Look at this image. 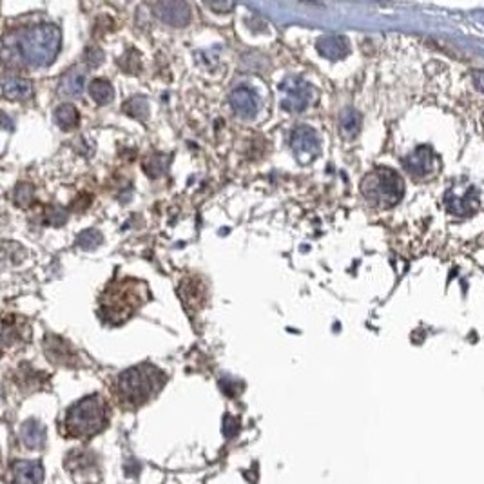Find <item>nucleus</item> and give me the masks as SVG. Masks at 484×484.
Instances as JSON below:
<instances>
[{"mask_svg":"<svg viewBox=\"0 0 484 484\" xmlns=\"http://www.w3.org/2000/svg\"><path fill=\"white\" fill-rule=\"evenodd\" d=\"M2 93L8 98L13 100H28L33 93V86L31 82L24 80V78H17V76H6L2 82Z\"/></svg>","mask_w":484,"mask_h":484,"instance_id":"nucleus-15","label":"nucleus"},{"mask_svg":"<svg viewBox=\"0 0 484 484\" xmlns=\"http://www.w3.org/2000/svg\"><path fill=\"white\" fill-rule=\"evenodd\" d=\"M163 374L151 365L129 368L118 377V390L127 403L140 404L151 399L163 385Z\"/></svg>","mask_w":484,"mask_h":484,"instance_id":"nucleus-4","label":"nucleus"},{"mask_svg":"<svg viewBox=\"0 0 484 484\" xmlns=\"http://www.w3.org/2000/svg\"><path fill=\"white\" fill-rule=\"evenodd\" d=\"M13 199L19 207L29 205L31 204V199H33V187L29 186V183H19L13 192Z\"/></svg>","mask_w":484,"mask_h":484,"instance_id":"nucleus-24","label":"nucleus"},{"mask_svg":"<svg viewBox=\"0 0 484 484\" xmlns=\"http://www.w3.org/2000/svg\"><path fill=\"white\" fill-rule=\"evenodd\" d=\"M86 62H87V66H91V67L100 66V64L104 62V53H102V49H98V48L86 49Z\"/></svg>","mask_w":484,"mask_h":484,"instance_id":"nucleus-25","label":"nucleus"},{"mask_svg":"<svg viewBox=\"0 0 484 484\" xmlns=\"http://www.w3.org/2000/svg\"><path fill=\"white\" fill-rule=\"evenodd\" d=\"M403 165L413 180L430 181L441 171V158L430 145H419L404 158Z\"/></svg>","mask_w":484,"mask_h":484,"instance_id":"nucleus-7","label":"nucleus"},{"mask_svg":"<svg viewBox=\"0 0 484 484\" xmlns=\"http://www.w3.org/2000/svg\"><path fill=\"white\" fill-rule=\"evenodd\" d=\"M167 167H169V156L161 154V152H154L143 161V171L147 172L151 178H158V176L163 174L167 171Z\"/></svg>","mask_w":484,"mask_h":484,"instance_id":"nucleus-21","label":"nucleus"},{"mask_svg":"<svg viewBox=\"0 0 484 484\" xmlns=\"http://www.w3.org/2000/svg\"><path fill=\"white\" fill-rule=\"evenodd\" d=\"M107 413H105V403L100 395H89L71 406L67 412V430L73 436L86 437L100 432L105 424Z\"/></svg>","mask_w":484,"mask_h":484,"instance_id":"nucleus-5","label":"nucleus"},{"mask_svg":"<svg viewBox=\"0 0 484 484\" xmlns=\"http://www.w3.org/2000/svg\"><path fill=\"white\" fill-rule=\"evenodd\" d=\"M55 122L60 129L64 131H69V129L76 127L78 122H80V116H78V111L73 104H62L58 105L55 109Z\"/></svg>","mask_w":484,"mask_h":484,"instance_id":"nucleus-18","label":"nucleus"},{"mask_svg":"<svg viewBox=\"0 0 484 484\" xmlns=\"http://www.w3.org/2000/svg\"><path fill=\"white\" fill-rule=\"evenodd\" d=\"M290 149L301 165H309L321 152V140L312 127L298 125L290 134Z\"/></svg>","mask_w":484,"mask_h":484,"instance_id":"nucleus-9","label":"nucleus"},{"mask_svg":"<svg viewBox=\"0 0 484 484\" xmlns=\"http://www.w3.org/2000/svg\"><path fill=\"white\" fill-rule=\"evenodd\" d=\"M228 100H231V107L240 118L252 120L256 118L258 113H260L261 98L256 89H252L251 86L234 87Z\"/></svg>","mask_w":484,"mask_h":484,"instance_id":"nucleus-10","label":"nucleus"},{"mask_svg":"<svg viewBox=\"0 0 484 484\" xmlns=\"http://www.w3.org/2000/svg\"><path fill=\"white\" fill-rule=\"evenodd\" d=\"M13 479L17 484H42V466L35 460H19L13 466Z\"/></svg>","mask_w":484,"mask_h":484,"instance_id":"nucleus-14","label":"nucleus"},{"mask_svg":"<svg viewBox=\"0 0 484 484\" xmlns=\"http://www.w3.org/2000/svg\"><path fill=\"white\" fill-rule=\"evenodd\" d=\"M145 294L147 287L142 285L140 281H114L113 285L105 289L104 296L100 299L104 318L111 323H124L142 307Z\"/></svg>","mask_w":484,"mask_h":484,"instance_id":"nucleus-2","label":"nucleus"},{"mask_svg":"<svg viewBox=\"0 0 484 484\" xmlns=\"http://www.w3.org/2000/svg\"><path fill=\"white\" fill-rule=\"evenodd\" d=\"M474 84H475V87L481 91V93H484V71H475L474 73Z\"/></svg>","mask_w":484,"mask_h":484,"instance_id":"nucleus-27","label":"nucleus"},{"mask_svg":"<svg viewBox=\"0 0 484 484\" xmlns=\"http://www.w3.org/2000/svg\"><path fill=\"white\" fill-rule=\"evenodd\" d=\"M60 87V93L67 96H80L86 89V75L80 71V69H73V71H67L62 76V80L58 84Z\"/></svg>","mask_w":484,"mask_h":484,"instance_id":"nucleus-16","label":"nucleus"},{"mask_svg":"<svg viewBox=\"0 0 484 484\" xmlns=\"http://www.w3.org/2000/svg\"><path fill=\"white\" fill-rule=\"evenodd\" d=\"M89 95L91 98L95 100L96 104L107 105L113 102L114 89L109 80H105V78H95V80L89 84Z\"/></svg>","mask_w":484,"mask_h":484,"instance_id":"nucleus-17","label":"nucleus"},{"mask_svg":"<svg viewBox=\"0 0 484 484\" xmlns=\"http://www.w3.org/2000/svg\"><path fill=\"white\" fill-rule=\"evenodd\" d=\"M44 348H46V354H48L49 359L53 363H60V365H73V357H75V352L73 348L67 345L64 339L57 336H48L44 339Z\"/></svg>","mask_w":484,"mask_h":484,"instance_id":"nucleus-13","label":"nucleus"},{"mask_svg":"<svg viewBox=\"0 0 484 484\" xmlns=\"http://www.w3.org/2000/svg\"><path fill=\"white\" fill-rule=\"evenodd\" d=\"M124 111L129 116H134L138 120H147L149 116V104L147 98L143 96H133L131 100H127V104L124 105Z\"/></svg>","mask_w":484,"mask_h":484,"instance_id":"nucleus-22","label":"nucleus"},{"mask_svg":"<svg viewBox=\"0 0 484 484\" xmlns=\"http://www.w3.org/2000/svg\"><path fill=\"white\" fill-rule=\"evenodd\" d=\"M15 48L19 57L29 66H49L60 49V29L55 24L33 26L17 38Z\"/></svg>","mask_w":484,"mask_h":484,"instance_id":"nucleus-1","label":"nucleus"},{"mask_svg":"<svg viewBox=\"0 0 484 484\" xmlns=\"http://www.w3.org/2000/svg\"><path fill=\"white\" fill-rule=\"evenodd\" d=\"M48 210H49L48 218H51L53 225H62L64 222H66L67 214L62 207H49Z\"/></svg>","mask_w":484,"mask_h":484,"instance_id":"nucleus-26","label":"nucleus"},{"mask_svg":"<svg viewBox=\"0 0 484 484\" xmlns=\"http://www.w3.org/2000/svg\"><path fill=\"white\" fill-rule=\"evenodd\" d=\"M339 129H341L345 138L357 136L361 129V114L356 109H352V107L343 111L341 116H339Z\"/></svg>","mask_w":484,"mask_h":484,"instance_id":"nucleus-19","label":"nucleus"},{"mask_svg":"<svg viewBox=\"0 0 484 484\" xmlns=\"http://www.w3.org/2000/svg\"><path fill=\"white\" fill-rule=\"evenodd\" d=\"M102 243V234L95 228H89V231H84V233L78 234L76 237V245L80 249H86V251H93Z\"/></svg>","mask_w":484,"mask_h":484,"instance_id":"nucleus-23","label":"nucleus"},{"mask_svg":"<svg viewBox=\"0 0 484 484\" xmlns=\"http://www.w3.org/2000/svg\"><path fill=\"white\" fill-rule=\"evenodd\" d=\"M361 195L377 209H390L403 198L404 181L388 167H379L368 172L365 180L361 181Z\"/></svg>","mask_w":484,"mask_h":484,"instance_id":"nucleus-3","label":"nucleus"},{"mask_svg":"<svg viewBox=\"0 0 484 484\" xmlns=\"http://www.w3.org/2000/svg\"><path fill=\"white\" fill-rule=\"evenodd\" d=\"M44 437H46V430L40 422L28 421L22 427V439H24L26 447L38 448L44 442Z\"/></svg>","mask_w":484,"mask_h":484,"instance_id":"nucleus-20","label":"nucleus"},{"mask_svg":"<svg viewBox=\"0 0 484 484\" xmlns=\"http://www.w3.org/2000/svg\"><path fill=\"white\" fill-rule=\"evenodd\" d=\"M445 207L451 218L466 219L479 213L481 209V196L479 190L475 189L470 183H456L447 190L445 195Z\"/></svg>","mask_w":484,"mask_h":484,"instance_id":"nucleus-6","label":"nucleus"},{"mask_svg":"<svg viewBox=\"0 0 484 484\" xmlns=\"http://www.w3.org/2000/svg\"><path fill=\"white\" fill-rule=\"evenodd\" d=\"M316 48H318L319 55L328 58V60H341L350 51L348 40L341 35H325V37L319 38Z\"/></svg>","mask_w":484,"mask_h":484,"instance_id":"nucleus-12","label":"nucleus"},{"mask_svg":"<svg viewBox=\"0 0 484 484\" xmlns=\"http://www.w3.org/2000/svg\"><path fill=\"white\" fill-rule=\"evenodd\" d=\"M154 13H156L158 19H161L169 26H186L190 20L189 4L178 2V0L154 4Z\"/></svg>","mask_w":484,"mask_h":484,"instance_id":"nucleus-11","label":"nucleus"},{"mask_svg":"<svg viewBox=\"0 0 484 484\" xmlns=\"http://www.w3.org/2000/svg\"><path fill=\"white\" fill-rule=\"evenodd\" d=\"M280 89L283 93L281 107L289 113H303L312 102V86L301 76H287L280 84Z\"/></svg>","mask_w":484,"mask_h":484,"instance_id":"nucleus-8","label":"nucleus"}]
</instances>
